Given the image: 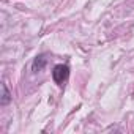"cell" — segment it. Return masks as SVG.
Segmentation results:
<instances>
[{"label": "cell", "mask_w": 134, "mask_h": 134, "mask_svg": "<svg viewBox=\"0 0 134 134\" xmlns=\"http://www.w3.org/2000/svg\"><path fill=\"white\" fill-rule=\"evenodd\" d=\"M10 101H11V95H10V90H8V87H7V84L3 82V84H2V99H0V104H2V106H7Z\"/></svg>", "instance_id": "obj_3"}, {"label": "cell", "mask_w": 134, "mask_h": 134, "mask_svg": "<svg viewBox=\"0 0 134 134\" xmlns=\"http://www.w3.org/2000/svg\"><path fill=\"white\" fill-rule=\"evenodd\" d=\"M70 77V68H68V65H55L54 66V70H52V79L54 82L62 87L66 81H68Z\"/></svg>", "instance_id": "obj_1"}, {"label": "cell", "mask_w": 134, "mask_h": 134, "mask_svg": "<svg viewBox=\"0 0 134 134\" xmlns=\"http://www.w3.org/2000/svg\"><path fill=\"white\" fill-rule=\"evenodd\" d=\"M47 63V55L46 54H40L33 58V63H32V71L33 73H40L44 70V66Z\"/></svg>", "instance_id": "obj_2"}]
</instances>
